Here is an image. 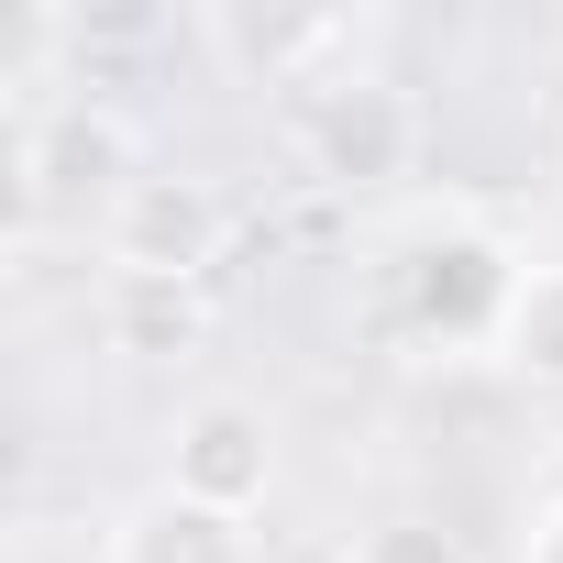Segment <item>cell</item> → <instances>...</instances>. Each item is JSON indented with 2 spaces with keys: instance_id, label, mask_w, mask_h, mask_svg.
Instances as JSON below:
<instances>
[{
  "instance_id": "cell-1",
  "label": "cell",
  "mask_w": 563,
  "mask_h": 563,
  "mask_svg": "<svg viewBox=\"0 0 563 563\" xmlns=\"http://www.w3.org/2000/svg\"><path fill=\"white\" fill-rule=\"evenodd\" d=\"M144 177V133L111 111V100H34L12 122V199H23V232H100L122 210V188Z\"/></svg>"
},
{
  "instance_id": "cell-2",
  "label": "cell",
  "mask_w": 563,
  "mask_h": 563,
  "mask_svg": "<svg viewBox=\"0 0 563 563\" xmlns=\"http://www.w3.org/2000/svg\"><path fill=\"white\" fill-rule=\"evenodd\" d=\"M508 288H519V254H508L497 232H475V221L420 232V243L398 254V276H387L398 332H409V343H442V354H464V343H486V354H497Z\"/></svg>"
},
{
  "instance_id": "cell-3",
  "label": "cell",
  "mask_w": 563,
  "mask_h": 563,
  "mask_svg": "<svg viewBox=\"0 0 563 563\" xmlns=\"http://www.w3.org/2000/svg\"><path fill=\"white\" fill-rule=\"evenodd\" d=\"M221 243H232V210L188 166H144L122 188V210L100 221V254H111L122 288H199V276L221 265Z\"/></svg>"
},
{
  "instance_id": "cell-4",
  "label": "cell",
  "mask_w": 563,
  "mask_h": 563,
  "mask_svg": "<svg viewBox=\"0 0 563 563\" xmlns=\"http://www.w3.org/2000/svg\"><path fill=\"white\" fill-rule=\"evenodd\" d=\"M299 155L332 188H387V177L420 166V100L398 78H376V67H343V78H321L299 100Z\"/></svg>"
},
{
  "instance_id": "cell-5",
  "label": "cell",
  "mask_w": 563,
  "mask_h": 563,
  "mask_svg": "<svg viewBox=\"0 0 563 563\" xmlns=\"http://www.w3.org/2000/svg\"><path fill=\"white\" fill-rule=\"evenodd\" d=\"M166 486L221 519H254L276 497V420L254 398H188L166 420Z\"/></svg>"
},
{
  "instance_id": "cell-6",
  "label": "cell",
  "mask_w": 563,
  "mask_h": 563,
  "mask_svg": "<svg viewBox=\"0 0 563 563\" xmlns=\"http://www.w3.org/2000/svg\"><path fill=\"white\" fill-rule=\"evenodd\" d=\"M100 563H254V541H243V519H221V508H199L177 486H144V497L111 508Z\"/></svg>"
},
{
  "instance_id": "cell-7",
  "label": "cell",
  "mask_w": 563,
  "mask_h": 563,
  "mask_svg": "<svg viewBox=\"0 0 563 563\" xmlns=\"http://www.w3.org/2000/svg\"><path fill=\"white\" fill-rule=\"evenodd\" d=\"M497 365L541 398H563V265H519L508 321H497Z\"/></svg>"
},
{
  "instance_id": "cell-8",
  "label": "cell",
  "mask_w": 563,
  "mask_h": 563,
  "mask_svg": "<svg viewBox=\"0 0 563 563\" xmlns=\"http://www.w3.org/2000/svg\"><path fill=\"white\" fill-rule=\"evenodd\" d=\"M111 332H122V354H177L199 332V288H122L111 276Z\"/></svg>"
},
{
  "instance_id": "cell-9",
  "label": "cell",
  "mask_w": 563,
  "mask_h": 563,
  "mask_svg": "<svg viewBox=\"0 0 563 563\" xmlns=\"http://www.w3.org/2000/svg\"><path fill=\"white\" fill-rule=\"evenodd\" d=\"M343 563H475V552H464V530H442L420 508H387V519H365L343 541Z\"/></svg>"
},
{
  "instance_id": "cell-10",
  "label": "cell",
  "mask_w": 563,
  "mask_h": 563,
  "mask_svg": "<svg viewBox=\"0 0 563 563\" xmlns=\"http://www.w3.org/2000/svg\"><path fill=\"white\" fill-rule=\"evenodd\" d=\"M519 563H563V497L530 519V552H519Z\"/></svg>"
}]
</instances>
